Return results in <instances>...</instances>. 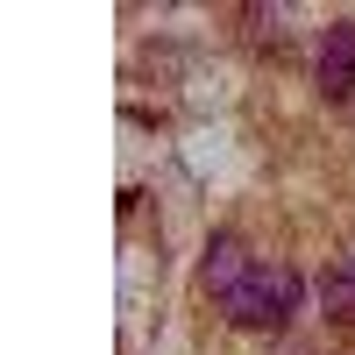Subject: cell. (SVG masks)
<instances>
[{
    "label": "cell",
    "mask_w": 355,
    "mask_h": 355,
    "mask_svg": "<svg viewBox=\"0 0 355 355\" xmlns=\"http://www.w3.org/2000/svg\"><path fill=\"white\" fill-rule=\"evenodd\" d=\"M299 291H306V284H299V270H291V263H256V270L220 299V313H227V327L263 334V327H284V320H291Z\"/></svg>",
    "instance_id": "obj_1"
},
{
    "label": "cell",
    "mask_w": 355,
    "mask_h": 355,
    "mask_svg": "<svg viewBox=\"0 0 355 355\" xmlns=\"http://www.w3.org/2000/svg\"><path fill=\"white\" fill-rule=\"evenodd\" d=\"M313 78H320V100H334V107H348V100H355V21H348V15H341V21H327Z\"/></svg>",
    "instance_id": "obj_2"
},
{
    "label": "cell",
    "mask_w": 355,
    "mask_h": 355,
    "mask_svg": "<svg viewBox=\"0 0 355 355\" xmlns=\"http://www.w3.org/2000/svg\"><path fill=\"white\" fill-rule=\"evenodd\" d=\"M249 270H256V263L242 256V242H234V234H214V242H206V263H199V284L214 291V299H227Z\"/></svg>",
    "instance_id": "obj_3"
},
{
    "label": "cell",
    "mask_w": 355,
    "mask_h": 355,
    "mask_svg": "<svg viewBox=\"0 0 355 355\" xmlns=\"http://www.w3.org/2000/svg\"><path fill=\"white\" fill-rule=\"evenodd\" d=\"M320 306H327V320L355 327V263H334V270H320Z\"/></svg>",
    "instance_id": "obj_4"
}]
</instances>
